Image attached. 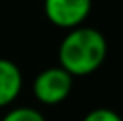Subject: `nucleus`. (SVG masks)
<instances>
[{"instance_id":"6","label":"nucleus","mask_w":123,"mask_h":121,"mask_svg":"<svg viewBox=\"0 0 123 121\" xmlns=\"http://www.w3.org/2000/svg\"><path fill=\"white\" fill-rule=\"evenodd\" d=\"M82 121H123V118L112 109L98 107V109H93V110L87 112L82 118Z\"/></svg>"},{"instance_id":"4","label":"nucleus","mask_w":123,"mask_h":121,"mask_svg":"<svg viewBox=\"0 0 123 121\" xmlns=\"http://www.w3.org/2000/svg\"><path fill=\"white\" fill-rule=\"evenodd\" d=\"M23 75L14 61L0 57V107H7L20 96Z\"/></svg>"},{"instance_id":"3","label":"nucleus","mask_w":123,"mask_h":121,"mask_svg":"<svg viewBox=\"0 0 123 121\" xmlns=\"http://www.w3.org/2000/svg\"><path fill=\"white\" fill-rule=\"evenodd\" d=\"M91 12L89 0H46L45 16L62 29H77Z\"/></svg>"},{"instance_id":"5","label":"nucleus","mask_w":123,"mask_h":121,"mask_svg":"<svg viewBox=\"0 0 123 121\" xmlns=\"http://www.w3.org/2000/svg\"><path fill=\"white\" fill-rule=\"evenodd\" d=\"M2 121H46V119L34 107H16V109H11L7 112L2 118Z\"/></svg>"},{"instance_id":"1","label":"nucleus","mask_w":123,"mask_h":121,"mask_svg":"<svg viewBox=\"0 0 123 121\" xmlns=\"http://www.w3.org/2000/svg\"><path fill=\"white\" fill-rule=\"evenodd\" d=\"M107 57V39L98 29H71L59 45V66L71 77H86L104 64Z\"/></svg>"},{"instance_id":"2","label":"nucleus","mask_w":123,"mask_h":121,"mask_svg":"<svg viewBox=\"0 0 123 121\" xmlns=\"http://www.w3.org/2000/svg\"><path fill=\"white\" fill-rule=\"evenodd\" d=\"M73 89V77L68 75L61 66H50L36 75L32 93L43 105H57L70 96Z\"/></svg>"}]
</instances>
